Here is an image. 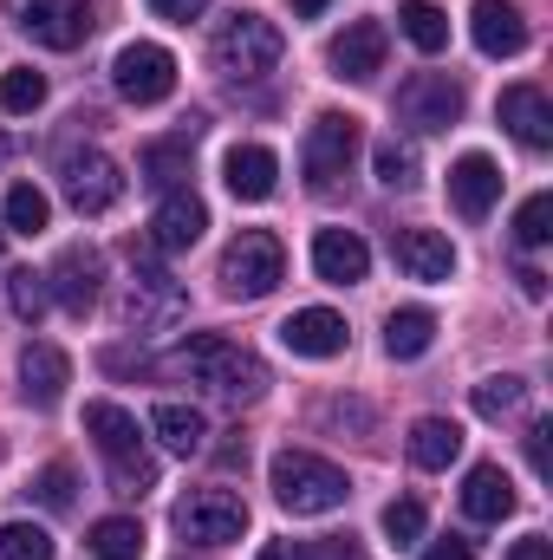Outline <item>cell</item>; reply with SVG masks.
Wrapping results in <instances>:
<instances>
[{"instance_id":"8d00e7d4","label":"cell","mask_w":553,"mask_h":560,"mask_svg":"<svg viewBox=\"0 0 553 560\" xmlns=\"http://www.w3.org/2000/svg\"><path fill=\"white\" fill-rule=\"evenodd\" d=\"M515 242H521V248H548L553 242V196L548 189L521 202V215H515Z\"/></svg>"},{"instance_id":"44dd1931","label":"cell","mask_w":553,"mask_h":560,"mask_svg":"<svg viewBox=\"0 0 553 560\" xmlns=\"http://www.w3.org/2000/svg\"><path fill=\"white\" fill-rule=\"evenodd\" d=\"M391 255L411 280H449L456 275V242L436 235V229H398L391 235Z\"/></svg>"},{"instance_id":"e575fe53","label":"cell","mask_w":553,"mask_h":560,"mask_svg":"<svg viewBox=\"0 0 553 560\" xmlns=\"http://www.w3.org/2000/svg\"><path fill=\"white\" fill-rule=\"evenodd\" d=\"M7 306H13L26 326H39V313L52 306V293H46V275H33V268H13V275H7Z\"/></svg>"},{"instance_id":"83f0119b","label":"cell","mask_w":553,"mask_h":560,"mask_svg":"<svg viewBox=\"0 0 553 560\" xmlns=\"http://www.w3.org/2000/svg\"><path fill=\"white\" fill-rule=\"evenodd\" d=\"M430 346H436V313L430 306H398L385 319V352L391 359H423Z\"/></svg>"},{"instance_id":"ffe728a7","label":"cell","mask_w":553,"mask_h":560,"mask_svg":"<svg viewBox=\"0 0 553 560\" xmlns=\"http://www.w3.org/2000/svg\"><path fill=\"white\" fill-rule=\"evenodd\" d=\"M469 33H475V46H482L489 59H515V52L528 46V20H521L515 0H475Z\"/></svg>"},{"instance_id":"f546056e","label":"cell","mask_w":553,"mask_h":560,"mask_svg":"<svg viewBox=\"0 0 553 560\" xmlns=\"http://www.w3.org/2000/svg\"><path fill=\"white\" fill-rule=\"evenodd\" d=\"M0 222H7V235H46L52 202H46L33 183H13V189H7V202H0Z\"/></svg>"},{"instance_id":"9c48e42d","label":"cell","mask_w":553,"mask_h":560,"mask_svg":"<svg viewBox=\"0 0 553 560\" xmlns=\"http://www.w3.org/2000/svg\"><path fill=\"white\" fill-rule=\"evenodd\" d=\"M59 189H66V202L79 209V215H105L118 196H125V170L105 156V150H66L59 156Z\"/></svg>"},{"instance_id":"4fadbf2b","label":"cell","mask_w":553,"mask_h":560,"mask_svg":"<svg viewBox=\"0 0 553 560\" xmlns=\"http://www.w3.org/2000/svg\"><path fill=\"white\" fill-rule=\"evenodd\" d=\"M20 33L33 46L72 52L92 39V0H20Z\"/></svg>"},{"instance_id":"d6a6232c","label":"cell","mask_w":553,"mask_h":560,"mask_svg":"<svg viewBox=\"0 0 553 560\" xmlns=\"http://www.w3.org/2000/svg\"><path fill=\"white\" fill-rule=\"evenodd\" d=\"M39 105H46V72H33V66L0 72V112L26 118V112H39Z\"/></svg>"},{"instance_id":"30bf717a","label":"cell","mask_w":553,"mask_h":560,"mask_svg":"<svg viewBox=\"0 0 553 560\" xmlns=\"http://www.w3.org/2000/svg\"><path fill=\"white\" fill-rule=\"evenodd\" d=\"M111 85H118V98H131V105H163V98L176 92V59H169V46L131 39V46L111 59Z\"/></svg>"},{"instance_id":"8992f818","label":"cell","mask_w":553,"mask_h":560,"mask_svg":"<svg viewBox=\"0 0 553 560\" xmlns=\"http://www.w3.org/2000/svg\"><path fill=\"white\" fill-rule=\"evenodd\" d=\"M352 156H358V118L352 112H319L306 143H299L306 189H339V176H352Z\"/></svg>"},{"instance_id":"3957f363","label":"cell","mask_w":553,"mask_h":560,"mask_svg":"<svg viewBox=\"0 0 553 560\" xmlns=\"http://www.w3.org/2000/svg\"><path fill=\"white\" fill-rule=\"evenodd\" d=\"M85 430H92L98 456L111 463V489H118V495L156 489V456H150L138 418H131L125 405H85Z\"/></svg>"},{"instance_id":"f1b7e54d","label":"cell","mask_w":553,"mask_h":560,"mask_svg":"<svg viewBox=\"0 0 553 560\" xmlns=\"http://www.w3.org/2000/svg\"><path fill=\"white\" fill-rule=\"evenodd\" d=\"M398 26H404V39H411L416 52H443L449 46V13L436 0H404L398 7Z\"/></svg>"},{"instance_id":"b9f144b4","label":"cell","mask_w":553,"mask_h":560,"mask_svg":"<svg viewBox=\"0 0 553 560\" xmlns=\"http://www.w3.org/2000/svg\"><path fill=\"white\" fill-rule=\"evenodd\" d=\"M150 13H156V20H176V26H189V20H202V13H209V0H150Z\"/></svg>"},{"instance_id":"7a4b0ae2","label":"cell","mask_w":553,"mask_h":560,"mask_svg":"<svg viewBox=\"0 0 553 560\" xmlns=\"http://www.w3.org/2000/svg\"><path fill=\"white\" fill-rule=\"evenodd\" d=\"M268 482H274V502L286 515H332V509H345V495H352V476H345L339 463L313 456V450H280L274 469H268Z\"/></svg>"},{"instance_id":"d6986e66","label":"cell","mask_w":553,"mask_h":560,"mask_svg":"<svg viewBox=\"0 0 553 560\" xmlns=\"http://www.w3.org/2000/svg\"><path fill=\"white\" fill-rule=\"evenodd\" d=\"M313 275L326 287H358L372 275V248L352 235V229H319L313 235Z\"/></svg>"},{"instance_id":"1f68e13d","label":"cell","mask_w":553,"mask_h":560,"mask_svg":"<svg viewBox=\"0 0 553 560\" xmlns=\"http://www.w3.org/2000/svg\"><path fill=\"white\" fill-rule=\"evenodd\" d=\"M521 405H528V378H515V372H495V378L475 385V418L502 423V418H515Z\"/></svg>"},{"instance_id":"cb8c5ba5","label":"cell","mask_w":553,"mask_h":560,"mask_svg":"<svg viewBox=\"0 0 553 560\" xmlns=\"http://www.w3.org/2000/svg\"><path fill=\"white\" fill-rule=\"evenodd\" d=\"M462 509H469V522H508V515H515V482H508V469H502V463H475L469 482H462Z\"/></svg>"},{"instance_id":"9a60e30c","label":"cell","mask_w":553,"mask_h":560,"mask_svg":"<svg viewBox=\"0 0 553 560\" xmlns=\"http://www.w3.org/2000/svg\"><path fill=\"white\" fill-rule=\"evenodd\" d=\"M66 385H72V359L59 346H46V339H26V352H20V398L33 411H52L66 398Z\"/></svg>"},{"instance_id":"d590c367","label":"cell","mask_w":553,"mask_h":560,"mask_svg":"<svg viewBox=\"0 0 553 560\" xmlns=\"http://www.w3.org/2000/svg\"><path fill=\"white\" fill-rule=\"evenodd\" d=\"M372 163H378V183H385V189H411L416 183V143L385 138L378 150H372Z\"/></svg>"},{"instance_id":"7c38bea8","label":"cell","mask_w":553,"mask_h":560,"mask_svg":"<svg viewBox=\"0 0 553 560\" xmlns=\"http://www.w3.org/2000/svg\"><path fill=\"white\" fill-rule=\"evenodd\" d=\"M46 293H52L72 319H85V313L98 306V293H105V255H98L92 242L59 248V261L46 268Z\"/></svg>"},{"instance_id":"7bdbcfd3","label":"cell","mask_w":553,"mask_h":560,"mask_svg":"<svg viewBox=\"0 0 553 560\" xmlns=\"http://www.w3.org/2000/svg\"><path fill=\"white\" fill-rule=\"evenodd\" d=\"M423 560H475V541H462V535H443V541H430Z\"/></svg>"},{"instance_id":"603a6c76","label":"cell","mask_w":553,"mask_h":560,"mask_svg":"<svg viewBox=\"0 0 553 560\" xmlns=\"http://www.w3.org/2000/svg\"><path fill=\"white\" fill-rule=\"evenodd\" d=\"M222 176H228V189L242 196V202H268L280 183V156L268 143H235L228 156H222Z\"/></svg>"},{"instance_id":"f6af8a7d","label":"cell","mask_w":553,"mask_h":560,"mask_svg":"<svg viewBox=\"0 0 553 560\" xmlns=\"http://www.w3.org/2000/svg\"><path fill=\"white\" fill-rule=\"evenodd\" d=\"M521 293L541 300V293H548V275H541V268H521Z\"/></svg>"},{"instance_id":"60d3db41","label":"cell","mask_w":553,"mask_h":560,"mask_svg":"<svg viewBox=\"0 0 553 560\" xmlns=\"http://www.w3.org/2000/svg\"><path fill=\"white\" fill-rule=\"evenodd\" d=\"M528 463H534V476H553V423L548 418L528 430Z\"/></svg>"},{"instance_id":"2e32d148","label":"cell","mask_w":553,"mask_h":560,"mask_svg":"<svg viewBox=\"0 0 553 560\" xmlns=\"http://www.w3.org/2000/svg\"><path fill=\"white\" fill-rule=\"evenodd\" d=\"M495 196H502V170H495V156L469 150V156L449 163V202H456L462 222H482V215L495 209Z\"/></svg>"},{"instance_id":"ba28073f","label":"cell","mask_w":553,"mask_h":560,"mask_svg":"<svg viewBox=\"0 0 553 560\" xmlns=\"http://www.w3.org/2000/svg\"><path fill=\"white\" fill-rule=\"evenodd\" d=\"M183 313H189V293H183V280H169L163 268L138 261V275L125 280V306H118V319H125L131 332H169Z\"/></svg>"},{"instance_id":"277c9868","label":"cell","mask_w":553,"mask_h":560,"mask_svg":"<svg viewBox=\"0 0 553 560\" xmlns=\"http://www.w3.org/2000/svg\"><path fill=\"white\" fill-rule=\"evenodd\" d=\"M209 52H215V72H228V79L248 85V79H268V72H274L280 52H286V39H280L274 20H261V13L242 7V13H228V20L215 26V46H209Z\"/></svg>"},{"instance_id":"52a82bcc","label":"cell","mask_w":553,"mask_h":560,"mask_svg":"<svg viewBox=\"0 0 553 560\" xmlns=\"http://www.w3.org/2000/svg\"><path fill=\"white\" fill-rule=\"evenodd\" d=\"M176 535L196 548H228L248 535V502L235 489H189L176 502Z\"/></svg>"},{"instance_id":"f35d334b","label":"cell","mask_w":553,"mask_h":560,"mask_svg":"<svg viewBox=\"0 0 553 560\" xmlns=\"http://www.w3.org/2000/svg\"><path fill=\"white\" fill-rule=\"evenodd\" d=\"M72 489H79L72 463H46V469L33 476V502H39V509H72Z\"/></svg>"},{"instance_id":"4dcf8cb0","label":"cell","mask_w":553,"mask_h":560,"mask_svg":"<svg viewBox=\"0 0 553 560\" xmlns=\"http://www.w3.org/2000/svg\"><path fill=\"white\" fill-rule=\"evenodd\" d=\"M92 560H143V528L131 515L92 522Z\"/></svg>"},{"instance_id":"bcb514c9","label":"cell","mask_w":553,"mask_h":560,"mask_svg":"<svg viewBox=\"0 0 553 560\" xmlns=\"http://www.w3.org/2000/svg\"><path fill=\"white\" fill-rule=\"evenodd\" d=\"M293 13H299V20H313V13H326V0H293Z\"/></svg>"},{"instance_id":"74e56055","label":"cell","mask_w":553,"mask_h":560,"mask_svg":"<svg viewBox=\"0 0 553 560\" xmlns=\"http://www.w3.org/2000/svg\"><path fill=\"white\" fill-rule=\"evenodd\" d=\"M261 560H358V535H326L306 548H261Z\"/></svg>"},{"instance_id":"8fae6325","label":"cell","mask_w":553,"mask_h":560,"mask_svg":"<svg viewBox=\"0 0 553 560\" xmlns=\"http://www.w3.org/2000/svg\"><path fill=\"white\" fill-rule=\"evenodd\" d=\"M462 79H449V72H411L404 85H398V118L416 125V131H449L456 118H462Z\"/></svg>"},{"instance_id":"7402d4cb","label":"cell","mask_w":553,"mask_h":560,"mask_svg":"<svg viewBox=\"0 0 553 560\" xmlns=\"http://www.w3.org/2000/svg\"><path fill=\"white\" fill-rule=\"evenodd\" d=\"M495 112H502V125L515 131V143H528V150H548L553 143V105H548L541 85H508Z\"/></svg>"},{"instance_id":"5bb4252c","label":"cell","mask_w":553,"mask_h":560,"mask_svg":"<svg viewBox=\"0 0 553 560\" xmlns=\"http://www.w3.org/2000/svg\"><path fill=\"white\" fill-rule=\"evenodd\" d=\"M280 346L293 359H339L345 352V319L332 306H299L280 319Z\"/></svg>"},{"instance_id":"836d02e7","label":"cell","mask_w":553,"mask_h":560,"mask_svg":"<svg viewBox=\"0 0 553 560\" xmlns=\"http://www.w3.org/2000/svg\"><path fill=\"white\" fill-rule=\"evenodd\" d=\"M0 560H59L39 522H0Z\"/></svg>"},{"instance_id":"6da1fadb","label":"cell","mask_w":553,"mask_h":560,"mask_svg":"<svg viewBox=\"0 0 553 560\" xmlns=\"http://www.w3.org/2000/svg\"><path fill=\"white\" fill-rule=\"evenodd\" d=\"M176 359H183V372H189L202 392H215L222 405H255V398L268 392L261 352H248V346H235V339H222V332H189Z\"/></svg>"},{"instance_id":"d4e9b609","label":"cell","mask_w":553,"mask_h":560,"mask_svg":"<svg viewBox=\"0 0 553 560\" xmlns=\"http://www.w3.org/2000/svg\"><path fill=\"white\" fill-rule=\"evenodd\" d=\"M150 436H156L169 456H202V443H209V418H202L196 405L163 398V405L150 411Z\"/></svg>"},{"instance_id":"ab89813d","label":"cell","mask_w":553,"mask_h":560,"mask_svg":"<svg viewBox=\"0 0 553 560\" xmlns=\"http://www.w3.org/2000/svg\"><path fill=\"white\" fill-rule=\"evenodd\" d=\"M385 535H391L398 548L423 541V502H416V495H398V502H385Z\"/></svg>"},{"instance_id":"ac0fdd59","label":"cell","mask_w":553,"mask_h":560,"mask_svg":"<svg viewBox=\"0 0 553 560\" xmlns=\"http://www.w3.org/2000/svg\"><path fill=\"white\" fill-rule=\"evenodd\" d=\"M202 229H209V209H202V196H189V189H169V196L156 202V215H150V242H156L163 255L196 248Z\"/></svg>"},{"instance_id":"484cf974","label":"cell","mask_w":553,"mask_h":560,"mask_svg":"<svg viewBox=\"0 0 553 560\" xmlns=\"http://www.w3.org/2000/svg\"><path fill=\"white\" fill-rule=\"evenodd\" d=\"M196 131H202V118H189L176 138H156L143 150V183H156L163 196L169 189H183V176H189V150H196Z\"/></svg>"},{"instance_id":"e0dca14e","label":"cell","mask_w":553,"mask_h":560,"mask_svg":"<svg viewBox=\"0 0 553 560\" xmlns=\"http://www.w3.org/2000/svg\"><path fill=\"white\" fill-rule=\"evenodd\" d=\"M385 46H391V39H385V26H378V20H352V26L332 39V52H326V59H332V72H339V79L365 85V79H378V72H385Z\"/></svg>"},{"instance_id":"5b68a950","label":"cell","mask_w":553,"mask_h":560,"mask_svg":"<svg viewBox=\"0 0 553 560\" xmlns=\"http://www.w3.org/2000/svg\"><path fill=\"white\" fill-rule=\"evenodd\" d=\"M222 293L228 300H268L280 280H286V248H280L268 229H248V235H235L228 248H222Z\"/></svg>"},{"instance_id":"ee69618b","label":"cell","mask_w":553,"mask_h":560,"mask_svg":"<svg viewBox=\"0 0 553 560\" xmlns=\"http://www.w3.org/2000/svg\"><path fill=\"white\" fill-rule=\"evenodd\" d=\"M508 560H553V541L548 535H521V541L508 548Z\"/></svg>"},{"instance_id":"4316f807","label":"cell","mask_w":553,"mask_h":560,"mask_svg":"<svg viewBox=\"0 0 553 560\" xmlns=\"http://www.w3.org/2000/svg\"><path fill=\"white\" fill-rule=\"evenodd\" d=\"M456 456H462V423H449V418L411 423V463L416 469H449Z\"/></svg>"}]
</instances>
